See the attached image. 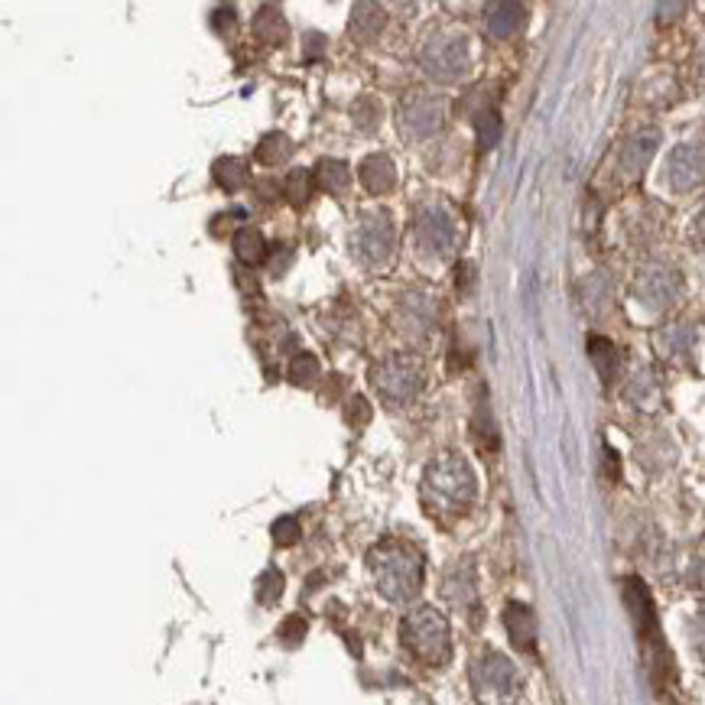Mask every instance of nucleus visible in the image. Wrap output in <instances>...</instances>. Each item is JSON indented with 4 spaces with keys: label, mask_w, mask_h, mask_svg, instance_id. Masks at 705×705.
<instances>
[{
    "label": "nucleus",
    "mask_w": 705,
    "mask_h": 705,
    "mask_svg": "<svg viewBox=\"0 0 705 705\" xmlns=\"http://www.w3.org/2000/svg\"><path fill=\"white\" fill-rule=\"evenodd\" d=\"M523 23H527V10L520 0H488L484 3V27L491 37L511 40L523 30Z\"/></svg>",
    "instance_id": "9b49d317"
},
{
    "label": "nucleus",
    "mask_w": 705,
    "mask_h": 705,
    "mask_svg": "<svg viewBox=\"0 0 705 705\" xmlns=\"http://www.w3.org/2000/svg\"><path fill=\"white\" fill-rule=\"evenodd\" d=\"M417 244L429 257H449L459 244V228L456 218L446 205L429 202L417 215Z\"/></svg>",
    "instance_id": "0eeeda50"
},
{
    "label": "nucleus",
    "mask_w": 705,
    "mask_h": 705,
    "mask_svg": "<svg viewBox=\"0 0 705 705\" xmlns=\"http://www.w3.org/2000/svg\"><path fill=\"white\" fill-rule=\"evenodd\" d=\"M394 222L387 212H371L358 222L355 228V254L368 264V267H384L394 254Z\"/></svg>",
    "instance_id": "6e6552de"
},
{
    "label": "nucleus",
    "mask_w": 705,
    "mask_h": 705,
    "mask_svg": "<svg viewBox=\"0 0 705 705\" xmlns=\"http://www.w3.org/2000/svg\"><path fill=\"white\" fill-rule=\"evenodd\" d=\"M696 69H699V75H703V82H705V47L703 52H699V59H696Z\"/></svg>",
    "instance_id": "72a5a7b5"
},
{
    "label": "nucleus",
    "mask_w": 705,
    "mask_h": 705,
    "mask_svg": "<svg viewBox=\"0 0 705 705\" xmlns=\"http://www.w3.org/2000/svg\"><path fill=\"white\" fill-rule=\"evenodd\" d=\"M471 501H474V474L469 462L456 452L436 456L423 474V504L429 518H462Z\"/></svg>",
    "instance_id": "f257e3e1"
},
{
    "label": "nucleus",
    "mask_w": 705,
    "mask_h": 705,
    "mask_svg": "<svg viewBox=\"0 0 705 705\" xmlns=\"http://www.w3.org/2000/svg\"><path fill=\"white\" fill-rule=\"evenodd\" d=\"M358 180H361V186L368 188V192L384 195V192H390L394 183H397V166H394V160L387 153H371V156L361 160Z\"/></svg>",
    "instance_id": "4468645a"
},
{
    "label": "nucleus",
    "mask_w": 705,
    "mask_h": 705,
    "mask_svg": "<svg viewBox=\"0 0 705 705\" xmlns=\"http://www.w3.org/2000/svg\"><path fill=\"white\" fill-rule=\"evenodd\" d=\"M212 176L225 192H237V188L247 186V180H251V163L244 156H222V160H215Z\"/></svg>",
    "instance_id": "a211bd4d"
},
{
    "label": "nucleus",
    "mask_w": 705,
    "mask_h": 705,
    "mask_svg": "<svg viewBox=\"0 0 705 705\" xmlns=\"http://www.w3.org/2000/svg\"><path fill=\"white\" fill-rule=\"evenodd\" d=\"M504 621H508V631H511V641L518 651H533V641H537V617L527 605H511L504 612Z\"/></svg>",
    "instance_id": "dca6fc26"
},
{
    "label": "nucleus",
    "mask_w": 705,
    "mask_h": 705,
    "mask_svg": "<svg viewBox=\"0 0 705 705\" xmlns=\"http://www.w3.org/2000/svg\"><path fill=\"white\" fill-rule=\"evenodd\" d=\"M693 0H660L657 3V20L660 23H676L683 13H686V7H689Z\"/></svg>",
    "instance_id": "c756f323"
},
{
    "label": "nucleus",
    "mask_w": 705,
    "mask_h": 705,
    "mask_svg": "<svg viewBox=\"0 0 705 705\" xmlns=\"http://www.w3.org/2000/svg\"><path fill=\"white\" fill-rule=\"evenodd\" d=\"M400 637H403V647L429 666H442L452 657L449 624L436 609H413L400 624Z\"/></svg>",
    "instance_id": "7ed1b4c3"
},
{
    "label": "nucleus",
    "mask_w": 705,
    "mask_h": 705,
    "mask_svg": "<svg viewBox=\"0 0 705 705\" xmlns=\"http://www.w3.org/2000/svg\"><path fill=\"white\" fill-rule=\"evenodd\" d=\"M589 355H592V361H595L602 380L609 384L614 377V371H617V348H614L609 338H592V341H589Z\"/></svg>",
    "instance_id": "4be33fe9"
},
{
    "label": "nucleus",
    "mask_w": 705,
    "mask_h": 705,
    "mask_svg": "<svg viewBox=\"0 0 705 705\" xmlns=\"http://www.w3.org/2000/svg\"><path fill=\"white\" fill-rule=\"evenodd\" d=\"M666 183L676 192H689V188L703 186L705 183V146L699 143H680L663 170Z\"/></svg>",
    "instance_id": "9d476101"
},
{
    "label": "nucleus",
    "mask_w": 705,
    "mask_h": 705,
    "mask_svg": "<svg viewBox=\"0 0 705 705\" xmlns=\"http://www.w3.org/2000/svg\"><path fill=\"white\" fill-rule=\"evenodd\" d=\"M420 65L429 79L436 82H456L469 72L471 55H469V40L456 37V33H439L432 37L420 52Z\"/></svg>",
    "instance_id": "423d86ee"
},
{
    "label": "nucleus",
    "mask_w": 705,
    "mask_h": 705,
    "mask_svg": "<svg viewBox=\"0 0 705 705\" xmlns=\"http://www.w3.org/2000/svg\"><path fill=\"white\" fill-rule=\"evenodd\" d=\"M212 23H215V30H218V33H228V30H235V10H232V7H225V10H215Z\"/></svg>",
    "instance_id": "473e14b6"
},
{
    "label": "nucleus",
    "mask_w": 705,
    "mask_h": 705,
    "mask_svg": "<svg viewBox=\"0 0 705 705\" xmlns=\"http://www.w3.org/2000/svg\"><path fill=\"white\" fill-rule=\"evenodd\" d=\"M235 254L244 260V264H260L267 257V241L257 228H237L235 235Z\"/></svg>",
    "instance_id": "6ab92c4d"
},
{
    "label": "nucleus",
    "mask_w": 705,
    "mask_h": 705,
    "mask_svg": "<svg viewBox=\"0 0 705 705\" xmlns=\"http://www.w3.org/2000/svg\"><path fill=\"white\" fill-rule=\"evenodd\" d=\"M316 180H319V186L326 188V192H345L348 183H351V170L341 160H323L316 166Z\"/></svg>",
    "instance_id": "aec40b11"
},
{
    "label": "nucleus",
    "mask_w": 705,
    "mask_h": 705,
    "mask_svg": "<svg viewBox=\"0 0 705 705\" xmlns=\"http://www.w3.org/2000/svg\"><path fill=\"white\" fill-rule=\"evenodd\" d=\"M319 377V361L313 355H296L289 361V380L299 384V387H309L313 380Z\"/></svg>",
    "instance_id": "a878e982"
},
{
    "label": "nucleus",
    "mask_w": 705,
    "mask_h": 705,
    "mask_svg": "<svg viewBox=\"0 0 705 705\" xmlns=\"http://www.w3.org/2000/svg\"><path fill=\"white\" fill-rule=\"evenodd\" d=\"M348 413H351L348 420H351V423H358V426H365L368 420H371V407H368V403H365L361 397H355V400H351Z\"/></svg>",
    "instance_id": "2f4dec72"
},
{
    "label": "nucleus",
    "mask_w": 705,
    "mask_h": 705,
    "mask_svg": "<svg viewBox=\"0 0 705 705\" xmlns=\"http://www.w3.org/2000/svg\"><path fill=\"white\" fill-rule=\"evenodd\" d=\"M471 686L478 693V699L488 705H501L514 699L520 689V676L514 663L501 654H481L471 666Z\"/></svg>",
    "instance_id": "39448f33"
},
{
    "label": "nucleus",
    "mask_w": 705,
    "mask_h": 705,
    "mask_svg": "<svg viewBox=\"0 0 705 705\" xmlns=\"http://www.w3.org/2000/svg\"><path fill=\"white\" fill-rule=\"evenodd\" d=\"M289 153H293V141H289L286 134H280V131L267 134L264 141L257 143V160H260V163H267V166L286 163V160H289Z\"/></svg>",
    "instance_id": "412c9836"
},
{
    "label": "nucleus",
    "mask_w": 705,
    "mask_h": 705,
    "mask_svg": "<svg viewBox=\"0 0 705 705\" xmlns=\"http://www.w3.org/2000/svg\"><path fill=\"white\" fill-rule=\"evenodd\" d=\"M371 384L387 403H410L423 387V365L413 355H390L371 368Z\"/></svg>",
    "instance_id": "20e7f679"
},
{
    "label": "nucleus",
    "mask_w": 705,
    "mask_h": 705,
    "mask_svg": "<svg viewBox=\"0 0 705 705\" xmlns=\"http://www.w3.org/2000/svg\"><path fill=\"white\" fill-rule=\"evenodd\" d=\"M251 30L267 47H280L283 40H286V33H289V27H286V20H283V13L277 7H260L257 17H254V23H251Z\"/></svg>",
    "instance_id": "f3484780"
},
{
    "label": "nucleus",
    "mask_w": 705,
    "mask_h": 705,
    "mask_svg": "<svg viewBox=\"0 0 705 705\" xmlns=\"http://www.w3.org/2000/svg\"><path fill=\"white\" fill-rule=\"evenodd\" d=\"M474 131H478V146L481 150H491V146H498L501 141V114L498 111H481L478 117H474Z\"/></svg>",
    "instance_id": "b1692460"
},
{
    "label": "nucleus",
    "mask_w": 705,
    "mask_h": 705,
    "mask_svg": "<svg viewBox=\"0 0 705 705\" xmlns=\"http://www.w3.org/2000/svg\"><path fill=\"white\" fill-rule=\"evenodd\" d=\"M660 146V131L654 127H644L637 134H631L627 143L621 146V173L624 176H641L647 170V163L654 160Z\"/></svg>",
    "instance_id": "f8f14e48"
},
{
    "label": "nucleus",
    "mask_w": 705,
    "mask_h": 705,
    "mask_svg": "<svg viewBox=\"0 0 705 705\" xmlns=\"http://www.w3.org/2000/svg\"><path fill=\"white\" fill-rule=\"evenodd\" d=\"M283 592V575L280 572H264V579H260V585H257V599H260V605H274L277 599H280Z\"/></svg>",
    "instance_id": "bb28decb"
},
{
    "label": "nucleus",
    "mask_w": 705,
    "mask_h": 705,
    "mask_svg": "<svg viewBox=\"0 0 705 705\" xmlns=\"http://www.w3.org/2000/svg\"><path fill=\"white\" fill-rule=\"evenodd\" d=\"M387 27V13L377 0H358L351 7V20H348V33L355 43H375L377 37Z\"/></svg>",
    "instance_id": "ddd939ff"
},
{
    "label": "nucleus",
    "mask_w": 705,
    "mask_h": 705,
    "mask_svg": "<svg viewBox=\"0 0 705 705\" xmlns=\"http://www.w3.org/2000/svg\"><path fill=\"white\" fill-rule=\"evenodd\" d=\"M673 296H676V277L673 274H666V270H647L641 280H637V299H644L647 306H666V303H673Z\"/></svg>",
    "instance_id": "2eb2a0df"
},
{
    "label": "nucleus",
    "mask_w": 705,
    "mask_h": 705,
    "mask_svg": "<svg viewBox=\"0 0 705 705\" xmlns=\"http://www.w3.org/2000/svg\"><path fill=\"white\" fill-rule=\"evenodd\" d=\"M326 47H329V40H326L323 33H306V37H303V55H306L309 62H313V59H319Z\"/></svg>",
    "instance_id": "7c9ffc66"
},
{
    "label": "nucleus",
    "mask_w": 705,
    "mask_h": 705,
    "mask_svg": "<svg viewBox=\"0 0 705 705\" xmlns=\"http://www.w3.org/2000/svg\"><path fill=\"white\" fill-rule=\"evenodd\" d=\"M299 533H303V527H299V520L296 518H280L274 523V540H277L280 546H293V543L299 540Z\"/></svg>",
    "instance_id": "c85d7f7f"
},
{
    "label": "nucleus",
    "mask_w": 705,
    "mask_h": 705,
    "mask_svg": "<svg viewBox=\"0 0 705 705\" xmlns=\"http://www.w3.org/2000/svg\"><path fill=\"white\" fill-rule=\"evenodd\" d=\"M303 637H306V621H303L299 614H289L280 624V641L286 647H296Z\"/></svg>",
    "instance_id": "cd10ccee"
},
{
    "label": "nucleus",
    "mask_w": 705,
    "mask_h": 705,
    "mask_svg": "<svg viewBox=\"0 0 705 705\" xmlns=\"http://www.w3.org/2000/svg\"><path fill=\"white\" fill-rule=\"evenodd\" d=\"M368 565L375 572V585L384 599L390 602H407L420 592L423 585V556L407 546V543H380L368 556Z\"/></svg>",
    "instance_id": "f03ea898"
},
{
    "label": "nucleus",
    "mask_w": 705,
    "mask_h": 705,
    "mask_svg": "<svg viewBox=\"0 0 705 705\" xmlns=\"http://www.w3.org/2000/svg\"><path fill=\"white\" fill-rule=\"evenodd\" d=\"M309 192H313V173H306V170H293L283 183V195L293 205H303L309 198Z\"/></svg>",
    "instance_id": "393cba45"
},
{
    "label": "nucleus",
    "mask_w": 705,
    "mask_h": 705,
    "mask_svg": "<svg viewBox=\"0 0 705 705\" xmlns=\"http://www.w3.org/2000/svg\"><path fill=\"white\" fill-rule=\"evenodd\" d=\"M446 121V104L436 94H407L400 101V131L407 137L426 141L432 137Z\"/></svg>",
    "instance_id": "1a4fd4ad"
},
{
    "label": "nucleus",
    "mask_w": 705,
    "mask_h": 705,
    "mask_svg": "<svg viewBox=\"0 0 705 705\" xmlns=\"http://www.w3.org/2000/svg\"><path fill=\"white\" fill-rule=\"evenodd\" d=\"M380 117H384V111H380V104H377L375 98H358L355 108H351V121L365 134H375L377 127H380Z\"/></svg>",
    "instance_id": "5701e85b"
}]
</instances>
